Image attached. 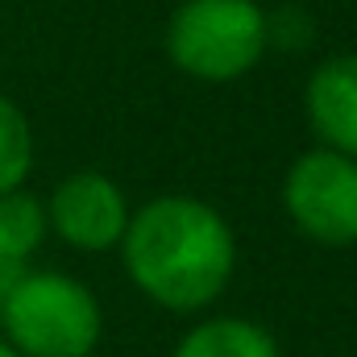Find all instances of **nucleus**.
Masks as SVG:
<instances>
[{
    "label": "nucleus",
    "mask_w": 357,
    "mask_h": 357,
    "mask_svg": "<svg viewBox=\"0 0 357 357\" xmlns=\"http://www.w3.org/2000/svg\"><path fill=\"white\" fill-rule=\"evenodd\" d=\"M121 258L129 282L158 307L191 316L212 307L237 270L233 225L195 195H158L129 212Z\"/></svg>",
    "instance_id": "f257e3e1"
},
{
    "label": "nucleus",
    "mask_w": 357,
    "mask_h": 357,
    "mask_svg": "<svg viewBox=\"0 0 357 357\" xmlns=\"http://www.w3.org/2000/svg\"><path fill=\"white\" fill-rule=\"evenodd\" d=\"M0 328L21 357H91L104 312L88 282L63 270H21L0 299Z\"/></svg>",
    "instance_id": "f03ea898"
},
{
    "label": "nucleus",
    "mask_w": 357,
    "mask_h": 357,
    "mask_svg": "<svg viewBox=\"0 0 357 357\" xmlns=\"http://www.w3.org/2000/svg\"><path fill=\"white\" fill-rule=\"evenodd\" d=\"M270 46V21L258 0H183L167 21V59L204 84L250 75Z\"/></svg>",
    "instance_id": "7ed1b4c3"
},
{
    "label": "nucleus",
    "mask_w": 357,
    "mask_h": 357,
    "mask_svg": "<svg viewBox=\"0 0 357 357\" xmlns=\"http://www.w3.org/2000/svg\"><path fill=\"white\" fill-rule=\"evenodd\" d=\"M282 208L291 225L328 250L357 245V158L337 150H303L282 178Z\"/></svg>",
    "instance_id": "20e7f679"
},
{
    "label": "nucleus",
    "mask_w": 357,
    "mask_h": 357,
    "mask_svg": "<svg viewBox=\"0 0 357 357\" xmlns=\"http://www.w3.org/2000/svg\"><path fill=\"white\" fill-rule=\"evenodd\" d=\"M46 225L71 250L104 254V250L121 245V237H125V225H129L125 191L100 171H75L50 191Z\"/></svg>",
    "instance_id": "39448f33"
},
{
    "label": "nucleus",
    "mask_w": 357,
    "mask_h": 357,
    "mask_svg": "<svg viewBox=\"0 0 357 357\" xmlns=\"http://www.w3.org/2000/svg\"><path fill=\"white\" fill-rule=\"evenodd\" d=\"M303 112L324 150L357 158V54H333L307 75Z\"/></svg>",
    "instance_id": "423d86ee"
},
{
    "label": "nucleus",
    "mask_w": 357,
    "mask_h": 357,
    "mask_svg": "<svg viewBox=\"0 0 357 357\" xmlns=\"http://www.w3.org/2000/svg\"><path fill=\"white\" fill-rule=\"evenodd\" d=\"M171 357H282L278 341L245 316H208L183 333Z\"/></svg>",
    "instance_id": "0eeeda50"
},
{
    "label": "nucleus",
    "mask_w": 357,
    "mask_h": 357,
    "mask_svg": "<svg viewBox=\"0 0 357 357\" xmlns=\"http://www.w3.org/2000/svg\"><path fill=\"white\" fill-rule=\"evenodd\" d=\"M46 233H50V225H46V204H42L33 191L17 187V191L0 195V262L25 266V262L42 250Z\"/></svg>",
    "instance_id": "6e6552de"
},
{
    "label": "nucleus",
    "mask_w": 357,
    "mask_h": 357,
    "mask_svg": "<svg viewBox=\"0 0 357 357\" xmlns=\"http://www.w3.org/2000/svg\"><path fill=\"white\" fill-rule=\"evenodd\" d=\"M29 167H33V129L25 112L0 96V195L25 187Z\"/></svg>",
    "instance_id": "1a4fd4ad"
},
{
    "label": "nucleus",
    "mask_w": 357,
    "mask_h": 357,
    "mask_svg": "<svg viewBox=\"0 0 357 357\" xmlns=\"http://www.w3.org/2000/svg\"><path fill=\"white\" fill-rule=\"evenodd\" d=\"M0 357H21V354H17V349H13V345H8V341L0 337Z\"/></svg>",
    "instance_id": "9d476101"
}]
</instances>
